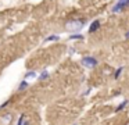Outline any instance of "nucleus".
<instances>
[{
	"mask_svg": "<svg viewBox=\"0 0 129 125\" xmlns=\"http://www.w3.org/2000/svg\"><path fill=\"white\" fill-rule=\"evenodd\" d=\"M85 25V19H74V21L67 22V29H70L71 32H76L81 31Z\"/></svg>",
	"mask_w": 129,
	"mask_h": 125,
	"instance_id": "nucleus-1",
	"label": "nucleus"
},
{
	"mask_svg": "<svg viewBox=\"0 0 129 125\" xmlns=\"http://www.w3.org/2000/svg\"><path fill=\"white\" fill-rule=\"evenodd\" d=\"M82 64H83L85 67H89V68H93V67H96L99 64L97 58L93 57V56H86V57L82 58Z\"/></svg>",
	"mask_w": 129,
	"mask_h": 125,
	"instance_id": "nucleus-2",
	"label": "nucleus"
},
{
	"mask_svg": "<svg viewBox=\"0 0 129 125\" xmlns=\"http://www.w3.org/2000/svg\"><path fill=\"white\" fill-rule=\"evenodd\" d=\"M99 29H100V19H94L89 27V32L93 33V32H97Z\"/></svg>",
	"mask_w": 129,
	"mask_h": 125,
	"instance_id": "nucleus-3",
	"label": "nucleus"
},
{
	"mask_svg": "<svg viewBox=\"0 0 129 125\" xmlns=\"http://www.w3.org/2000/svg\"><path fill=\"white\" fill-rule=\"evenodd\" d=\"M123 2H125V0H119V2H118L117 4L112 7V13H121V11L125 8V4H123Z\"/></svg>",
	"mask_w": 129,
	"mask_h": 125,
	"instance_id": "nucleus-4",
	"label": "nucleus"
},
{
	"mask_svg": "<svg viewBox=\"0 0 129 125\" xmlns=\"http://www.w3.org/2000/svg\"><path fill=\"white\" fill-rule=\"evenodd\" d=\"M58 39H60L58 35H50L45 39V42H54V40H58Z\"/></svg>",
	"mask_w": 129,
	"mask_h": 125,
	"instance_id": "nucleus-5",
	"label": "nucleus"
},
{
	"mask_svg": "<svg viewBox=\"0 0 129 125\" xmlns=\"http://www.w3.org/2000/svg\"><path fill=\"white\" fill-rule=\"evenodd\" d=\"M70 39H71V40H75V39L82 40V39H83V35H82V33H74V35L70 36Z\"/></svg>",
	"mask_w": 129,
	"mask_h": 125,
	"instance_id": "nucleus-6",
	"label": "nucleus"
},
{
	"mask_svg": "<svg viewBox=\"0 0 129 125\" xmlns=\"http://www.w3.org/2000/svg\"><path fill=\"white\" fill-rule=\"evenodd\" d=\"M31 78H36V72L35 71H28L25 74V79H31Z\"/></svg>",
	"mask_w": 129,
	"mask_h": 125,
	"instance_id": "nucleus-7",
	"label": "nucleus"
},
{
	"mask_svg": "<svg viewBox=\"0 0 129 125\" xmlns=\"http://www.w3.org/2000/svg\"><path fill=\"white\" fill-rule=\"evenodd\" d=\"M26 88H28V81L24 79L22 82L20 83V86H18V90H24V89H26Z\"/></svg>",
	"mask_w": 129,
	"mask_h": 125,
	"instance_id": "nucleus-8",
	"label": "nucleus"
},
{
	"mask_svg": "<svg viewBox=\"0 0 129 125\" xmlns=\"http://www.w3.org/2000/svg\"><path fill=\"white\" fill-rule=\"evenodd\" d=\"M122 71H123V67H119V68L115 71V74H114V78L115 79H118V78L121 77V74H122Z\"/></svg>",
	"mask_w": 129,
	"mask_h": 125,
	"instance_id": "nucleus-9",
	"label": "nucleus"
},
{
	"mask_svg": "<svg viewBox=\"0 0 129 125\" xmlns=\"http://www.w3.org/2000/svg\"><path fill=\"white\" fill-rule=\"evenodd\" d=\"M128 103H129L128 100H123L122 103H119V104H118V107H117V110H115V111H121V110H122V108L125 107L126 104H128Z\"/></svg>",
	"mask_w": 129,
	"mask_h": 125,
	"instance_id": "nucleus-10",
	"label": "nucleus"
},
{
	"mask_svg": "<svg viewBox=\"0 0 129 125\" xmlns=\"http://www.w3.org/2000/svg\"><path fill=\"white\" fill-rule=\"evenodd\" d=\"M47 78H49V72L43 71L42 74L39 75V78H38V79H39V81H45V79H47Z\"/></svg>",
	"mask_w": 129,
	"mask_h": 125,
	"instance_id": "nucleus-11",
	"label": "nucleus"
},
{
	"mask_svg": "<svg viewBox=\"0 0 129 125\" xmlns=\"http://www.w3.org/2000/svg\"><path fill=\"white\" fill-rule=\"evenodd\" d=\"M24 119H25V115H21L20 119H18V124L17 125H22L24 124Z\"/></svg>",
	"mask_w": 129,
	"mask_h": 125,
	"instance_id": "nucleus-12",
	"label": "nucleus"
},
{
	"mask_svg": "<svg viewBox=\"0 0 129 125\" xmlns=\"http://www.w3.org/2000/svg\"><path fill=\"white\" fill-rule=\"evenodd\" d=\"M123 4H125V8L129 7V0H125V2H123Z\"/></svg>",
	"mask_w": 129,
	"mask_h": 125,
	"instance_id": "nucleus-13",
	"label": "nucleus"
},
{
	"mask_svg": "<svg viewBox=\"0 0 129 125\" xmlns=\"http://www.w3.org/2000/svg\"><path fill=\"white\" fill-rule=\"evenodd\" d=\"M7 104H9V102H6V103H3V104L0 106V108H3V107H6V106H7Z\"/></svg>",
	"mask_w": 129,
	"mask_h": 125,
	"instance_id": "nucleus-14",
	"label": "nucleus"
},
{
	"mask_svg": "<svg viewBox=\"0 0 129 125\" xmlns=\"http://www.w3.org/2000/svg\"><path fill=\"white\" fill-rule=\"evenodd\" d=\"M125 39H129V31H128V32L125 33Z\"/></svg>",
	"mask_w": 129,
	"mask_h": 125,
	"instance_id": "nucleus-15",
	"label": "nucleus"
},
{
	"mask_svg": "<svg viewBox=\"0 0 129 125\" xmlns=\"http://www.w3.org/2000/svg\"><path fill=\"white\" fill-rule=\"evenodd\" d=\"M22 125H29V124H28V122H25V124H22Z\"/></svg>",
	"mask_w": 129,
	"mask_h": 125,
	"instance_id": "nucleus-16",
	"label": "nucleus"
}]
</instances>
